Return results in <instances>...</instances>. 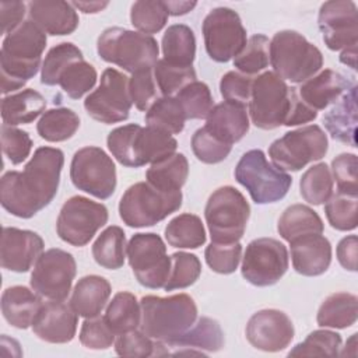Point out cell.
<instances>
[{"label": "cell", "instance_id": "5bb4252c", "mask_svg": "<svg viewBox=\"0 0 358 358\" xmlns=\"http://www.w3.org/2000/svg\"><path fill=\"white\" fill-rule=\"evenodd\" d=\"M108 208L84 196L70 197L60 208L56 231L62 241L73 246H85L108 222Z\"/></svg>", "mask_w": 358, "mask_h": 358}, {"label": "cell", "instance_id": "44dd1931", "mask_svg": "<svg viewBox=\"0 0 358 358\" xmlns=\"http://www.w3.org/2000/svg\"><path fill=\"white\" fill-rule=\"evenodd\" d=\"M43 239L34 231L4 227L1 232L0 263L14 273H27L43 252Z\"/></svg>", "mask_w": 358, "mask_h": 358}, {"label": "cell", "instance_id": "4fadbf2b", "mask_svg": "<svg viewBox=\"0 0 358 358\" xmlns=\"http://www.w3.org/2000/svg\"><path fill=\"white\" fill-rule=\"evenodd\" d=\"M70 179L78 190L106 200L116 189V166L102 148L84 147L71 159Z\"/></svg>", "mask_w": 358, "mask_h": 358}, {"label": "cell", "instance_id": "83f0119b", "mask_svg": "<svg viewBox=\"0 0 358 358\" xmlns=\"http://www.w3.org/2000/svg\"><path fill=\"white\" fill-rule=\"evenodd\" d=\"M41 295L24 285L8 287L1 294L3 317L13 327L28 329L42 306Z\"/></svg>", "mask_w": 358, "mask_h": 358}, {"label": "cell", "instance_id": "60d3db41", "mask_svg": "<svg viewBox=\"0 0 358 358\" xmlns=\"http://www.w3.org/2000/svg\"><path fill=\"white\" fill-rule=\"evenodd\" d=\"M334 180L330 168L324 162L312 165L305 171L299 180L301 196L305 201L313 206L326 203L333 194Z\"/></svg>", "mask_w": 358, "mask_h": 358}, {"label": "cell", "instance_id": "db71d44e", "mask_svg": "<svg viewBox=\"0 0 358 358\" xmlns=\"http://www.w3.org/2000/svg\"><path fill=\"white\" fill-rule=\"evenodd\" d=\"M164 344L152 340L141 330H133L119 334L115 340V351L120 357H152L159 355L158 348Z\"/></svg>", "mask_w": 358, "mask_h": 358}, {"label": "cell", "instance_id": "d590c367", "mask_svg": "<svg viewBox=\"0 0 358 358\" xmlns=\"http://www.w3.org/2000/svg\"><path fill=\"white\" fill-rule=\"evenodd\" d=\"M164 60L179 64L193 66L196 57V38L192 28L185 24H175L168 27L162 36Z\"/></svg>", "mask_w": 358, "mask_h": 358}, {"label": "cell", "instance_id": "7bdbcfd3", "mask_svg": "<svg viewBox=\"0 0 358 358\" xmlns=\"http://www.w3.org/2000/svg\"><path fill=\"white\" fill-rule=\"evenodd\" d=\"M152 74L162 96H172L183 87L196 81L193 66L172 64L164 59H158L152 67Z\"/></svg>", "mask_w": 358, "mask_h": 358}, {"label": "cell", "instance_id": "91938a15", "mask_svg": "<svg viewBox=\"0 0 358 358\" xmlns=\"http://www.w3.org/2000/svg\"><path fill=\"white\" fill-rule=\"evenodd\" d=\"M253 78L241 71H228L220 81V92L227 102L246 105L250 101Z\"/></svg>", "mask_w": 358, "mask_h": 358}, {"label": "cell", "instance_id": "f35d334b", "mask_svg": "<svg viewBox=\"0 0 358 358\" xmlns=\"http://www.w3.org/2000/svg\"><path fill=\"white\" fill-rule=\"evenodd\" d=\"M80 127L78 115L69 108H53L41 116L36 131L50 143H60L71 138Z\"/></svg>", "mask_w": 358, "mask_h": 358}, {"label": "cell", "instance_id": "5b68a950", "mask_svg": "<svg viewBox=\"0 0 358 358\" xmlns=\"http://www.w3.org/2000/svg\"><path fill=\"white\" fill-rule=\"evenodd\" d=\"M270 63L281 80L302 84L322 69L323 55L302 34L284 29L270 41Z\"/></svg>", "mask_w": 358, "mask_h": 358}, {"label": "cell", "instance_id": "603a6c76", "mask_svg": "<svg viewBox=\"0 0 358 358\" xmlns=\"http://www.w3.org/2000/svg\"><path fill=\"white\" fill-rule=\"evenodd\" d=\"M292 267L306 277H316L327 271L331 263V245L322 234H310L289 242Z\"/></svg>", "mask_w": 358, "mask_h": 358}, {"label": "cell", "instance_id": "2e32d148", "mask_svg": "<svg viewBox=\"0 0 358 358\" xmlns=\"http://www.w3.org/2000/svg\"><path fill=\"white\" fill-rule=\"evenodd\" d=\"M129 94V78L116 69H106L101 76V83L84 101L87 113L105 124L123 122L131 109Z\"/></svg>", "mask_w": 358, "mask_h": 358}, {"label": "cell", "instance_id": "f546056e", "mask_svg": "<svg viewBox=\"0 0 358 358\" xmlns=\"http://www.w3.org/2000/svg\"><path fill=\"white\" fill-rule=\"evenodd\" d=\"M165 347L187 348L201 354L203 351L217 352L224 347V331L217 320L204 316L197 319L183 334L165 343Z\"/></svg>", "mask_w": 358, "mask_h": 358}, {"label": "cell", "instance_id": "c3c4849f", "mask_svg": "<svg viewBox=\"0 0 358 358\" xmlns=\"http://www.w3.org/2000/svg\"><path fill=\"white\" fill-rule=\"evenodd\" d=\"M341 337L331 330H315L302 343L296 344L288 357H337L340 355Z\"/></svg>", "mask_w": 358, "mask_h": 358}, {"label": "cell", "instance_id": "52a82bcc", "mask_svg": "<svg viewBox=\"0 0 358 358\" xmlns=\"http://www.w3.org/2000/svg\"><path fill=\"white\" fill-rule=\"evenodd\" d=\"M182 192H164L148 182L131 185L119 201V215L131 228L152 227L182 206Z\"/></svg>", "mask_w": 358, "mask_h": 358}, {"label": "cell", "instance_id": "03108f58", "mask_svg": "<svg viewBox=\"0 0 358 358\" xmlns=\"http://www.w3.org/2000/svg\"><path fill=\"white\" fill-rule=\"evenodd\" d=\"M340 62L351 67L352 70H357V46L348 48L341 50L340 53Z\"/></svg>", "mask_w": 358, "mask_h": 358}, {"label": "cell", "instance_id": "9f6ffc18", "mask_svg": "<svg viewBox=\"0 0 358 358\" xmlns=\"http://www.w3.org/2000/svg\"><path fill=\"white\" fill-rule=\"evenodd\" d=\"M331 176L338 193L358 196V159L355 154L343 152L331 161Z\"/></svg>", "mask_w": 358, "mask_h": 358}, {"label": "cell", "instance_id": "6f0895ef", "mask_svg": "<svg viewBox=\"0 0 358 358\" xmlns=\"http://www.w3.org/2000/svg\"><path fill=\"white\" fill-rule=\"evenodd\" d=\"M1 133V148L4 155L10 159L11 164L18 165L25 161L32 148V140L29 134L14 126L3 124L0 129Z\"/></svg>", "mask_w": 358, "mask_h": 358}, {"label": "cell", "instance_id": "277c9868", "mask_svg": "<svg viewBox=\"0 0 358 358\" xmlns=\"http://www.w3.org/2000/svg\"><path fill=\"white\" fill-rule=\"evenodd\" d=\"M140 330L162 344L179 337L197 320V306L187 294L171 296L147 295L140 301Z\"/></svg>", "mask_w": 358, "mask_h": 358}, {"label": "cell", "instance_id": "680465c9", "mask_svg": "<svg viewBox=\"0 0 358 358\" xmlns=\"http://www.w3.org/2000/svg\"><path fill=\"white\" fill-rule=\"evenodd\" d=\"M115 333L108 326L105 317L85 319L80 330V343L90 350H106L115 344Z\"/></svg>", "mask_w": 358, "mask_h": 358}, {"label": "cell", "instance_id": "e7e4bbea", "mask_svg": "<svg viewBox=\"0 0 358 358\" xmlns=\"http://www.w3.org/2000/svg\"><path fill=\"white\" fill-rule=\"evenodd\" d=\"M74 8L81 10L85 14H95L109 6L108 1H73Z\"/></svg>", "mask_w": 358, "mask_h": 358}, {"label": "cell", "instance_id": "ac0fdd59", "mask_svg": "<svg viewBox=\"0 0 358 358\" xmlns=\"http://www.w3.org/2000/svg\"><path fill=\"white\" fill-rule=\"evenodd\" d=\"M288 252L274 238L253 239L242 260L243 278L256 287H268L280 281L288 270Z\"/></svg>", "mask_w": 358, "mask_h": 358}, {"label": "cell", "instance_id": "3957f363", "mask_svg": "<svg viewBox=\"0 0 358 358\" xmlns=\"http://www.w3.org/2000/svg\"><path fill=\"white\" fill-rule=\"evenodd\" d=\"M106 144L117 162L127 168H140L175 154L178 141L159 129L136 123L113 129Z\"/></svg>", "mask_w": 358, "mask_h": 358}, {"label": "cell", "instance_id": "8992f818", "mask_svg": "<svg viewBox=\"0 0 358 358\" xmlns=\"http://www.w3.org/2000/svg\"><path fill=\"white\" fill-rule=\"evenodd\" d=\"M96 52L102 60L133 74L152 69L158 60L159 48L151 35L110 27L99 35Z\"/></svg>", "mask_w": 358, "mask_h": 358}, {"label": "cell", "instance_id": "bcb514c9", "mask_svg": "<svg viewBox=\"0 0 358 358\" xmlns=\"http://www.w3.org/2000/svg\"><path fill=\"white\" fill-rule=\"evenodd\" d=\"M270 63V41L266 35L257 34L249 38L242 52L234 59V66L246 76L257 74Z\"/></svg>", "mask_w": 358, "mask_h": 358}, {"label": "cell", "instance_id": "ffe728a7", "mask_svg": "<svg viewBox=\"0 0 358 358\" xmlns=\"http://www.w3.org/2000/svg\"><path fill=\"white\" fill-rule=\"evenodd\" d=\"M295 330L287 313L278 309H262L252 315L246 324V338L257 350L278 352L287 348Z\"/></svg>", "mask_w": 358, "mask_h": 358}, {"label": "cell", "instance_id": "8fae6325", "mask_svg": "<svg viewBox=\"0 0 358 358\" xmlns=\"http://www.w3.org/2000/svg\"><path fill=\"white\" fill-rule=\"evenodd\" d=\"M329 148L326 133L317 124H309L285 133L268 147L273 165L281 171H301L309 162L322 159Z\"/></svg>", "mask_w": 358, "mask_h": 358}, {"label": "cell", "instance_id": "74e56055", "mask_svg": "<svg viewBox=\"0 0 358 358\" xmlns=\"http://www.w3.org/2000/svg\"><path fill=\"white\" fill-rule=\"evenodd\" d=\"M165 239L173 248L197 249L206 243V229L200 217L185 213L168 222Z\"/></svg>", "mask_w": 358, "mask_h": 358}, {"label": "cell", "instance_id": "484cf974", "mask_svg": "<svg viewBox=\"0 0 358 358\" xmlns=\"http://www.w3.org/2000/svg\"><path fill=\"white\" fill-rule=\"evenodd\" d=\"M357 85L354 84L331 103L323 116V124L334 140L357 147Z\"/></svg>", "mask_w": 358, "mask_h": 358}, {"label": "cell", "instance_id": "e0dca14e", "mask_svg": "<svg viewBox=\"0 0 358 358\" xmlns=\"http://www.w3.org/2000/svg\"><path fill=\"white\" fill-rule=\"evenodd\" d=\"M77 273V264L71 253L63 249H49L43 252L31 274V288L43 298L64 301Z\"/></svg>", "mask_w": 358, "mask_h": 358}, {"label": "cell", "instance_id": "4316f807", "mask_svg": "<svg viewBox=\"0 0 358 358\" xmlns=\"http://www.w3.org/2000/svg\"><path fill=\"white\" fill-rule=\"evenodd\" d=\"M204 127L221 141L232 145L242 140L249 131V115L246 105L227 101L215 105L208 113Z\"/></svg>", "mask_w": 358, "mask_h": 358}, {"label": "cell", "instance_id": "9a60e30c", "mask_svg": "<svg viewBox=\"0 0 358 358\" xmlns=\"http://www.w3.org/2000/svg\"><path fill=\"white\" fill-rule=\"evenodd\" d=\"M203 38L207 55L218 63L235 59L248 42L241 17L229 7H217L206 15Z\"/></svg>", "mask_w": 358, "mask_h": 358}, {"label": "cell", "instance_id": "11a10c76", "mask_svg": "<svg viewBox=\"0 0 358 358\" xmlns=\"http://www.w3.org/2000/svg\"><path fill=\"white\" fill-rule=\"evenodd\" d=\"M158 85L152 74V69L136 71L129 78V94L131 103L138 109L147 112L158 99Z\"/></svg>", "mask_w": 358, "mask_h": 358}, {"label": "cell", "instance_id": "836d02e7", "mask_svg": "<svg viewBox=\"0 0 358 358\" xmlns=\"http://www.w3.org/2000/svg\"><path fill=\"white\" fill-rule=\"evenodd\" d=\"M189 162L182 152H175L151 164L145 172L147 182L164 192H178L186 183Z\"/></svg>", "mask_w": 358, "mask_h": 358}, {"label": "cell", "instance_id": "ab89813d", "mask_svg": "<svg viewBox=\"0 0 358 358\" xmlns=\"http://www.w3.org/2000/svg\"><path fill=\"white\" fill-rule=\"evenodd\" d=\"M145 122L147 126L165 133L179 134L185 127L186 116L176 96H161L147 110Z\"/></svg>", "mask_w": 358, "mask_h": 358}, {"label": "cell", "instance_id": "8d00e7d4", "mask_svg": "<svg viewBox=\"0 0 358 358\" xmlns=\"http://www.w3.org/2000/svg\"><path fill=\"white\" fill-rule=\"evenodd\" d=\"M126 235L117 225H110L101 232L92 245V257L103 268L117 270L124 264Z\"/></svg>", "mask_w": 358, "mask_h": 358}, {"label": "cell", "instance_id": "ba28073f", "mask_svg": "<svg viewBox=\"0 0 358 358\" xmlns=\"http://www.w3.org/2000/svg\"><path fill=\"white\" fill-rule=\"evenodd\" d=\"M296 88L287 85L273 71L259 74L252 84L249 115L252 123L263 130L285 126L291 112Z\"/></svg>", "mask_w": 358, "mask_h": 358}, {"label": "cell", "instance_id": "f1b7e54d", "mask_svg": "<svg viewBox=\"0 0 358 358\" xmlns=\"http://www.w3.org/2000/svg\"><path fill=\"white\" fill-rule=\"evenodd\" d=\"M110 292L112 287L106 278L95 274L85 275L76 284L70 306L78 316L85 319L99 316L109 301Z\"/></svg>", "mask_w": 358, "mask_h": 358}, {"label": "cell", "instance_id": "7c38bea8", "mask_svg": "<svg viewBox=\"0 0 358 358\" xmlns=\"http://www.w3.org/2000/svg\"><path fill=\"white\" fill-rule=\"evenodd\" d=\"M126 255L134 277L143 287L151 289L165 287L171 271V256L166 255V246L159 235L134 234L126 246Z\"/></svg>", "mask_w": 358, "mask_h": 358}, {"label": "cell", "instance_id": "cb8c5ba5", "mask_svg": "<svg viewBox=\"0 0 358 358\" xmlns=\"http://www.w3.org/2000/svg\"><path fill=\"white\" fill-rule=\"evenodd\" d=\"M29 20L45 34L70 35L78 27V14L71 3L62 0H35L28 4Z\"/></svg>", "mask_w": 358, "mask_h": 358}, {"label": "cell", "instance_id": "f5cc1de1", "mask_svg": "<svg viewBox=\"0 0 358 358\" xmlns=\"http://www.w3.org/2000/svg\"><path fill=\"white\" fill-rule=\"evenodd\" d=\"M204 257L213 271L218 274H231L238 268V264L241 262L242 245L239 242H211L204 250Z\"/></svg>", "mask_w": 358, "mask_h": 358}, {"label": "cell", "instance_id": "d6986e66", "mask_svg": "<svg viewBox=\"0 0 358 358\" xmlns=\"http://www.w3.org/2000/svg\"><path fill=\"white\" fill-rule=\"evenodd\" d=\"M317 24L330 50H344L358 45V11L354 1L331 0L323 3Z\"/></svg>", "mask_w": 358, "mask_h": 358}, {"label": "cell", "instance_id": "94428289", "mask_svg": "<svg viewBox=\"0 0 358 358\" xmlns=\"http://www.w3.org/2000/svg\"><path fill=\"white\" fill-rule=\"evenodd\" d=\"M27 4L22 1H1L0 3V22L1 34L7 35L17 29L24 21Z\"/></svg>", "mask_w": 358, "mask_h": 358}, {"label": "cell", "instance_id": "f6af8a7d", "mask_svg": "<svg viewBox=\"0 0 358 358\" xmlns=\"http://www.w3.org/2000/svg\"><path fill=\"white\" fill-rule=\"evenodd\" d=\"M324 213L334 229L352 231L358 224V196L337 192L326 201Z\"/></svg>", "mask_w": 358, "mask_h": 358}, {"label": "cell", "instance_id": "681fc988", "mask_svg": "<svg viewBox=\"0 0 358 358\" xmlns=\"http://www.w3.org/2000/svg\"><path fill=\"white\" fill-rule=\"evenodd\" d=\"M176 98L183 108L186 119H207L214 108L208 85L197 80L183 87L176 94Z\"/></svg>", "mask_w": 358, "mask_h": 358}, {"label": "cell", "instance_id": "6125c7cd", "mask_svg": "<svg viewBox=\"0 0 358 358\" xmlns=\"http://www.w3.org/2000/svg\"><path fill=\"white\" fill-rule=\"evenodd\" d=\"M358 259V238L357 235H348L343 238L337 245V260L348 271H357Z\"/></svg>", "mask_w": 358, "mask_h": 358}, {"label": "cell", "instance_id": "f907efd6", "mask_svg": "<svg viewBox=\"0 0 358 358\" xmlns=\"http://www.w3.org/2000/svg\"><path fill=\"white\" fill-rule=\"evenodd\" d=\"M201 274V263L196 255L176 252L171 256V271L165 284L166 291L182 289L193 285Z\"/></svg>", "mask_w": 358, "mask_h": 358}, {"label": "cell", "instance_id": "d6a6232c", "mask_svg": "<svg viewBox=\"0 0 358 358\" xmlns=\"http://www.w3.org/2000/svg\"><path fill=\"white\" fill-rule=\"evenodd\" d=\"M358 317V299L350 292L329 295L320 305L316 322L320 327L345 329L352 326Z\"/></svg>", "mask_w": 358, "mask_h": 358}, {"label": "cell", "instance_id": "ee69618b", "mask_svg": "<svg viewBox=\"0 0 358 358\" xmlns=\"http://www.w3.org/2000/svg\"><path fill=\"white\" fill-rule=\"evenodd\" d=\"M168 10L164 1L140 0L133 3L130 10V21L138 32L151 35L159 32L168 21Z\"/></svg>", "mask_w": 358, "mask_h": 358}, {"label": "cell", "instance_id": "be15d7a7", "mask_svg": "<svg viewBox=\"0 0 358 358\" xmlns=\"http://www.w3.org/2000/svg\"><path fill=\"white\" fill-rule=\"evenodd\" d=\"M166 10H168V14L169 15H183V14H187L189 11H192L197 3L196 1H164Z\"/></svg>", "mask_w": 358, "mask_h": 358}, {"label": "cell", "instance_id": "7402d4cb", "mask_svg": "<svg viewBox=\"0 0 358 358\" xmlns=\"http://www.w3.org/2000/svg\"><path fill=\"white\" fill-rule=\"evenodd\" d=\"M78 315L70 303L49 299L39 308L34 322V333L43 341L52 344L70 343L77 331Z\"/></svg>", "mask_w": 358, "mask_h": 358}, {"label": "cell", "instance_id": "6da1fadb", "mask_svg": "<svg viewBox=\"0 0 358 358\" xmlns=\"http://www.w3.org/2000/svg\"><path fill=\"white\" fill-rule=\"evenodd\" d=\"M64 154L59 148L39 147L22 172L8 171L0 179V203L18 218H31L55 199Z\"/></svg>", "mask_w": 358, "mask_h": 358}, {"label": "cell", "instance_id": "816d5d0a", "mask_svg": "<svg viewBox=\"0 0 358 358\" xmlns=\"http://www.w3.org/2000/svg\"><path fill=\"white\" fill-rule=\"evenodd\" d=\"M192 150L199 161L204 164H218L229 155L232 145L213 136L206 127H201L197 129L192 137Z\"/></svg>", "mask_w": 358, "mask_h": 358}, {"label": "cell", "instance_id": "4dcf8cb0", "mask_svg": "<svg viewBox=\"0 0 358 358\" xmlns=\"http://www.w3.org/2000/svg\"><path fill=\"white\" fill-rule=\"evenodd\" d=\"M45 108L46 99L32 88L11 94L1 101L3 124L17 126L31 123L39 115H43Z\"/></svg>", "mask_w": 358, "mask_h": 358}, {"label": "cell", "instance_id": "7a4b0ae2", "mask_svg": "<svg viewBox=\"0 0 358 358\" xmlns=\"http://www.w3.org/2000/svg\"><path fill=\"white\" fill-rule=\"evenodd\" d=\"M45 48L46 34L32 20H25L4 36L0 50V78L4 95L22 88L38 73Z\"/></svg>", "mask_w": 358, "mask_h": 358}, {"label": "cell", "instance_id": "9c48e42d", "mask_svg": "<svg viewBox=\"0 0 358 358\" xmlns=\"http://www.w3.org/2000/svg\"><path fill=\"white\" fill-rule=\"evenodd\" d=\"M235 179L256 204L280 201L292 185V178L270 164L262 150H250L241 157L235 166Z\"/></svg>", "mask_w": 358, "mask_h": 358}, {"label": "cell", "instance_id": "e575fe53", "mask_svg": "<svg viewBox=\"0 0 358 358\" xmlns=\"http://www.w3.org/2000/svg\"><path fill=\"white\" fill-rule=\"evenodd\" d=\"M103 317L116 336L137 330L141 323L140 302L131 292L120 291L109 302Z\"/></svg>", "mask_w": 358, "mask_h": 358}, {"label": "cell", "instance_id": "30bf717a", "mask_svg": "<svg viewBox=\"0 0 358 358\" xmlns=\"http://www.w3.org/2000/svg\"><path fill=\"white\" fill-rule=\"evenodd\" d=\"M249 215V203L238 189L232 186H222L214 190L204 208L211 242H239L245 234Z\"/></svg>", "mask_w": 358, "mask_h": 358}, {"label": "cell", "instance_id": "d4e9b609", "mask_svg": "<svg viewBox=\"0 0 358 358\" xmlns=\"http://www.w3.org/2000/svg\"><path fill=\"white\" fill-rule=\"evenodd\" d=\"M354 84L355 83L345 78L341 73L326 69L303 81L296 91L301 101L317 112L331 105Z\"/></svg>", "mask_w": 358, "mask_h": 358}, {"label": "cell", "instance_id": "1f68e13d", "mask_svg": "<svg viewBox=\"0 0 358 358\" xmlns=\"http://www.w3.org/2000/svg\"><path fill=\"white\" fill-rule=\"evenodd\" d=\"M323 229L324 225L319 214L305 204H292L285 208L277 224L280 236L287 242L310 234H322Z\"/></svg>", "mask_w": 358, "mask_h": 358}, {"label": "cell", "instance_id": "7dc6e473", "mask_svg": "<svg viewBox=\"0 0 358 358\" xmlns=\"http://www.w3.org/2000/svg\"><path fill=\"white\" fill-rule=\"evenodd\" d=\"M83 52L71 42H62L53 46L42 63L41 83L45 85H57L63 70L74 60L83 59Z\"/></svg>", "mask_w": 358, "mask_h": 358}, {"label": "cell", "instance_id": "b9f144b4", "mask_svg": "<svg viewBox=\"0 0 358 358\" xmlns=\"http://www.w3.org/2000/svg\"><path fill=\"white\" fill-rule=\"evenodd\" d=\"M98 74L95 67L85 62L84 57L71 62L60 74L57 84L71 98L80 99L83 95L90 92L96 83Z\"/></svg>", "mask_w": 358, "mask_h": 358}]
</instances>
